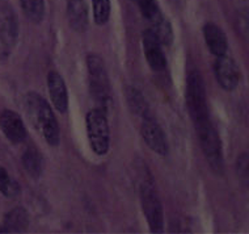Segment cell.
Here are the masks:
<instances>
[{"mask_svg":"<svg viewBox=\"0 0 249 234\" xmlns=\"http://www.w3.org/2000/svg\"><path fill=\"white\" fill-rule=\"evenodd\" d=\"M25 107L30 122L41 133L43 139L53 148L58 146L60 141L59 125L48 101L38 94L29 92L26 95Z\"/></svg>","mask_w":249,"mask_h":234,"instance_id":"obj_1","label":"cell"},{"mask_svg":"<svg viewBox=\"0 0 249 234\" xmlns=\"http://www.w3.org/2000/svg\"><path fill=\"white\" fill-rule=\"evenodd\" d=\"M87 67H88V74H89L90 94L96 100V103L100 104L99 108L107 113L109 105L112 103V99H110L109 78H107L103 58L97 54H89L87 57Z\"/></svg>","mask_w":249,"mask_h":234,"instance_id":"obj_2","label":"cell"},{"mask_svg":"<svg viewBox=\"0 0 249 234\" xmlns=\"http://www.w3.org/2000/svg\"><path fill=\"white\" fill-rule=\"evenodd\" d=\"M186 105L193 120L194 125L209 120V108H207L206 90L201 74L197 70H193L186 79Z\"/></svg>","mask_w":249,"mask_h":234,"instance_id":"obj_3","label":"cell"},{"mask_svg":"<svg viewBox=\"0 0 249 234\" xmlns=\"http://www.w3.org/2000/svg\"><path fill=\"white\" fill-rule=\"evenodd\" d=\"M198 138L201 142L202 152L209 165L216 174L223 173V152H222V142L219 135L211 124L210 118L206 121L199 122L196 125Z\"/></svg>","mask_w":249,"mask_h":234,"instance_id":"obj_4","label":"cell"},{"mask_svg":"<svg viewBox=\"0 0 249 234\" xmlns=\"http://www.w3.org/2000/svg\"><path fill=\"white\" fill-rule=\"evenodd\" d=\"M86 125L92 150L97 156H105L109 150V138H110L107 113L100 108L92 109L86 117Z\"/></svg>","mask_w":249,"mask_h":234,"instance_id":"obj_5","label":"cell"},{"mask_svg":"<svg viewBox=\"0 0 249 234\" xmlns=\"http://www.w3.org/2000/svg\"><path fill=\"white\" fill-rule=\"evenodd\" d=\"M141 201L142 209L146 216L147 224L152 233H161L164 229L163 207L160 199L152 186H143L141 191Z\"/></svg>","mask_w":249,"mask_h":234,"instance_id":"obj_6","label":"cell"},{"mask_svg":"<svg viewBox=\"0 0 249 234\" xmlns=\"http://www.w3.org/2000/svg\"><path fill=\"white\" fill-rule=\"evenodd\" d=\"M214 70L216 80L223 90L233 91L236 88L240 80V71L231 57H228L227 54L216 57Z\"/></svg>","mask_w":249,"mask_h":234,"instance_id":"obj_7","label":"cell"},{"mask_svg":"<svg viewBox=\"0 0 249 234\" xmlns=\"http://www.w3.org/2000/svg\"><path fill=\"white\" fill-rule=\"evenodd\" d=\"M142 137L147 146L159 156H167L168 142L163 129L151 117L144 116L142 124Z\"/></svg>","mask_w":249,"mask_h":234,"instance_id":"obj_8","label":"cell"},{"mask_svg":"<svg viewBox=\"0 0 249 234\" xmlns=\"http://www.w3.org/2000/svg\"><path fill=\"white\" fill-rule=\"evenodd\" d=\"M143 50L147 63L150 65L151 69L155 71H161L165 69L167 59L163 52V45L150 28L143 32Z\"/></svg>","mask_w":249,"mask_h":234,"instance_id":"obj_9","label":"cell"},{"mask_svg":"<svg viewBox=\"0 0 249 234\" xmlns=\"http://www.w3.org/2000/svg\"><path fill=\"white\" fill-rule=\"evenodd\" d=\"M0 129L13 143H21L26 138V129L18 113L5 109L0 113Z\"/></svg>","mask_w":249,"mask_h":234,"instance_id":"obj_10","label":"cell"},{"mask_svg":"<svg viewBox=\"0 0 249 234\" xmlns=\"http://www.w3.org/2000/svg\"><path fill=\"white\" fill-rule=\"evenodd\" d=\"M48 88L53 105L59 113H66L69 108V94L66 83L56 71H50L48 75Z\"/></svg>","mask_w":249,"mask_h":234,"instance_id":"obj_11","label":"cell"},{"mask_svg":"<svg viewBox=\"0 0 249 234\" xmlns=\"http://www.w3.org/2000/svg\"><path fill=\"white\" fill-rule=\"evenodd\" d=\"M203 37H205V41H206L207 48L215 57L227 54V36L219 26L215 25L213 22H207L206 25L203 26Z\"/></svg>","mask_w":249,"mask_h":234,"instance_id":"obj_12","label":"cell"},{"mask_svg":"<svg viewBox=\"0 0 249 234\" xmlns=\"http://www.w3.org/2000/svg\"><path fill=\"white\" fill-rule=\"evenodd\" d=\"M67 18L73 31H87L89 22L87 0H67Z\"/></svg>","mask_w":249,"mask_h":234,"instance_id":"obj_13","label":"cell"},{"mask_svg":"<svg viewBox=\"0 0 249 234\" xmlns=\"http://www.w3.org/2000/svg\"><path fill=\"white\" fill-rule=\"evenodd\" d=\"M133 1L137 4L143 18L146 19L147 22L150 24V28L159 25L160 22L167 20L160 11L159 4L156 0H133Z\"/></svg>","mask_w":249,"mask_h":234,"instance_id":"obj_14","label":"cell"},{"mask_svg":"<svg viewBox=\"0 0 249 234\" xmlns=\"http://www.w3.org/2000/svg\"><path fill=\"white\" fill-rule=\"evenodd\" d=\"M26 228H28V213L25 212V209L16 208L5 216L1 232L20 233V232H25Z\"/></svg>","mask_w":249,"mask_h":234,"instance_id":"obj_15","label":"cell"},{"mask_svg":"<svg viewBox=\"0 0 249 234\" xmlns=\"http://www.w3.org/2000/svg\"><path fill=\"white\" fill-rule=\"evenodd\" d=\"M18 39V22L12 13L4 12L0 16V41L5 45H13Z\"/></svg>","mask_w":249,"mask_h":234,"instance_id":"obj_16","label":"cell"},{"mask_svg":"<svg viewBox=\"0 0 249 234\" xmlns=\"http://www.w3.org/2000/svg\"><path fill=\"white\" fill-rule=\"evenodd\" d=\"M22 165L25 167L26 173H29L33 178H38L42 173L43 160L37 149H28L22 156Z\"/></svg>","mask_w":249,"mask_h":234,"instance_id":"obj_17","label":"cell"},{"mask_svg":"<svg viewBox=\"0 0 249 234\" xmlns=\"http://www.w3.org/2000/svg\"><path fill=\"white\" fill-rule=\"evenodd\" d=\"M22 11L32 22H41L45 15V1L43 0H20Z\"/></svg>","mask_w":249,"mask_h":234,"instance_id":"obj_18","label":"cell"},{"mask_svg":"<svg viewBox=\"0 0 249 234\" xmlns=\"http://www.w3.org/2000/svg\"><path fill=\"white\" fill-rule=\"evenodd\" d=\"M127 104H129L130 107V111H131L134 115L146 116V100H144L142 94L138 91V90H135V88H129V90H127Z\"/></svg>","mask_w":249,"mask_h":234,"instance_id":"obj_19","label":"cell"},{"mask_svg":"<svg viewBox=\"0 0 249 234\" xmlns=\"http://www.w3.org/2000/svg\"><path fill=\"white\" fill-rule=\"evenodd\" d=\"M0 192L9 199H13L20 194L18 184L9 176L3 167H0Z\"/></svg>","mask_w":249,"mask_h":234,"instance_id":"obj_20","label":"cell"},{"mask_svg":"<svg viewBox=\"0 0 249 234\" xmlns=\"http://www.w3.org/2000/svg\"><path fill=\"white\" fill-rule=\"evenodd\" d=\"M93 18L97 25H104L110 18V0H93Z\"/></svg>","mask_w":249,"mask_h":234,"instance_id":"obj_21","label":"cell"},{"mask_svg":"<svg viewBox=\"0 0 249 234\" xmlns=\"http://www.w3.org/2000/svg\"><path fill=\"white\" fill-rule=\"evenodd\" d=\"M248 31H249V25H248Z\"/></svg>","mask_w":249,"mask_h":234,"instance_id":"obj_22","label":"cell"}]
</instances>
